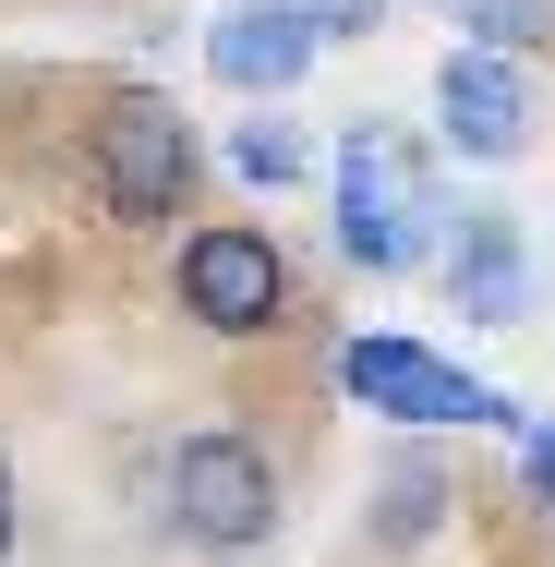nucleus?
<instances>
[{
  "label": "nucleus",
  "instance_id": "f257e3e1",
  "mask_svg": "<svg viewBox=\"0 0 555 567\" xmlns=\"http://www.w3.org/2000/svg\"><path fill=\"white\" fill-rule=\"evenodd\" d=\"M423 241H446V218H435V157H423L399 121L338 133V254L374 266V278H399V266H423Z\"/></svg>",
  "mask_w": 555,
  "mask_h": 567
},
{
  "label": "nucleus",
  "instance_id": "f03ea898",
  "mask_svg": "<svg viewBox=\"0 0 555 567\" xmlns=\"http://www.w3.org/2000/svg\"><path fill=\"white\" fill-rule=\"evenodd\" d=\"M338 386L362 399V411H387V423H471V435H507L520 411L471 374V362H446V350L399 339V327H362V339L338 350Z\"/></svg>",
  "mask_w": 555,
  "mask_h": 567
},
{
  "label": "nucleus",
  "instance_id": "7ed1b4c3",
  "mask_svg": "<svg viewBox=\"0 0 555 567\" xmlns=\"http://www.w3.org/2000/svg\"><path fill=\"white\" fill-rule=\"evenodd\" d=\"M169 519H182L206 556H254V544L278 532V471H266V447L229 435V423L182 435V447H169Z\"/></svg>",
  "mask_w": 555,
  "mask_h": 567
},
{
  "label": "nucleus",
  "instance_id": "20e7f679",
  "mask_svg": "<svg viewBox=\"0 0 555 567\" xmlns=\"http://www.w3.org/2000/svg\"><path fill=\"white\" fill-rule=\"evenodd\" d=\"M194 121L182 97H157V85H121L110 110H97V194H110L121 218H169L182 194H194Z\"/></svg>",
  "mask_w": 555,
  "mask_h": 567
},
{
  "label": "nucleus",
  "instance_id": "39448f33",
  "mask_svg": "<svg viewBox=\"0 0 555 567\" xmlns=\"http://www.w3.org/2000/svg\"><path fill=\"white\" fill-rule=\"evenodd\" d=\"M278 302H290V266H278L266 229H194V241H182V315H194V327L254 339Z\"/></svg>",
  "mask_w": 555,
  "mask_h": 567
},
{
  "label": "nucleus",
  "instance_id": "423d86ee",
  "mask_svg": "<svg viewBox=\"0 0 555 567\" xmlns=\"http://www.w3.org/2000/svg\"><path fill=\"white\" fill-rule=\"evenodd\" d=\"M315 24L290 12V0H229L218 24H206V73L218 85H241V97H278V85H302L315 73Z\"/></svg>",
  "mask_w": 555,
  "mask_h": 567
},
{
  "label": "nucleus",
  "instance_id": "0eeeda50",
  "mask_svg": "<svg viewBox=\"0 0 555 567\" xmlns=\"http://www.w3.org/2000/svg\"><path fill=\"white\" fill-rule=\"evenodd\" d=\"M435 121L459 157H520L532 145V85H520V61H495V49H459L435 73Z\"/></svg>",
  "mask_w": 555,
  "mask_h": 567
},
{
  "label": "nucleus",
  "instance_id": "6e6552de",
  "mask_svg": "<svg viewBox=\"0 0 555 567\" xmlns=\"http://www.w3.org/2000/svg\"><path fill=\"white\" fill-rule=\"evenodd\" d=\"M459 315H520L532 302V254H520V218H459Z\"/></svg>",
  "mask_w": 555,
  "mask_h": 567
},
{
  "label": "nucleus",
  "instance_id": "1a4fd4ad",
  "mask_svg": "<svg viewBox=\"0 0 555 567\" xmlns=\"http://www.w3.org/2000/svg\"><path fill=\"white\" fill-rule=\"evenodd\" d=\"M229 169L278 194V182H302V169H315V133H290V121L266 110V121H241V133H229Z\"/></svg>",
  "mask_w": 555,
  "mask_h": 567
},
{
  "label": "nucleus",
  "instance_id": "9d476101",
  "mask_svg": "<svg viewBox=\"0 0 555 567\" xmlns=\"http://www.w3.org/2000/svg\"><path fill=\"white\" fill-rule=\"evenodd\" d=\"M544 12H555V0H471V49H495V61H507L520 37H544Z\"/></svg>",
  "mask_w": 555,
  "mask_h": 567
},
{
  "label": "nucleus",
  "instance_id": "9b49d317",
  "mask_svg": "<svg viewBox=\"0 0 555 567\" xmlns=\"http://www.w3.org/2000/svg\"><path fill=\"white\" fill-rule=\"evenodd\" d=\"M423 519H435V483L399 471V495H387V544H423Z\"/></svg>",
  "mask_w": 555,
  "mask_h": 567
},
{
  "label": "nucleus",
  "instance_id": "f8f14e48",
  "mask_svg": "<svg viewBox=\"0 0 555 567\" xmlns=\"http://www.w3.org/2000/svg\"><path fill=\"white\" fill-rule=\"evenodd\" d=\"M290 12H302L315 37H374V12H387V0H290Z\"/></svg>",
  "mask_w": 555,
  "mask_h": 567
},
{
  "label": "nucleus",
  "instance_id": "ddd939ff",
  "mask_svg": "<svg viewBox=\"0 0 555 567\" xmlns=\"http://www.w3.org/2000/svg\"><path fill=\"white\" fill-rule=\"evenodd\" d=\"M520 471H532V495L555 507V423H532V447H520Z\"/></svg>",
  "mask_w": 555,
  "mask_h": 567
},
{
  "label": "nucleus",
  "instance_id": "4468645a",
  "mask_svg": "<svg viewBox=\"0 0 555 567\" xmlns=\"http://www.w3.org/2000/svg\"><path fill=\"white\" fill-rule=\"evenodd\" d=\"M12 532H24V495H12V458H0V556H12Z\"/></svg>",
  "mask_w": 555,
  "mask_h": 567
}]
</instances>
